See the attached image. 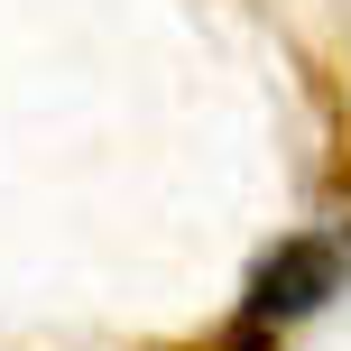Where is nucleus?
Listing matches in <instances>:
<instances>
[{
	"label": "nucleus",
	"mask_w": 351,
	"mask_h": 351,
	"mask_svg": "<svg viewBox=\"0 0 351 351\" xmlns=\"http://www.w3.org/2000/svg\"><path fill=\"white\" fill-rule=\"evenodd\" d=\"M194 351H268V333H259V324H241V333H222V342H194Z\"/></svg>",
	"instance_id": "obj_2"
},
{
	"label": "nucleus",
	"mask_w": 351,
	"mask_h": 351,
	"mask_svg": "<svg viewBox=\"0 0 351 351\" xmlns=\"http://www.w3.org/2000/svg\"><path fill=\"white\" fill-rule=\"evenodd\" d=\"M342 296V241L333 231H287L278 250H259V268H250L241 287V324H305L315 305Z\"/></svg>",
	"instance_id": "obj_1"
}]
</instances>
